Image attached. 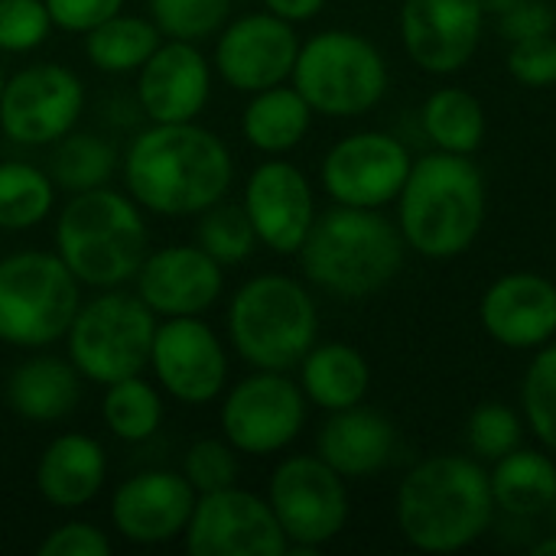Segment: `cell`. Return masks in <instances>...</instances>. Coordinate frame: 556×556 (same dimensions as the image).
Returning <instances> with one entry per match:
<instances>
[{
  "label": "cell",
  "instance_id": "1",
  "mask_svg": "<svg viewBox=\"0 0 556 556\" xmlns=\"http://www.w3.org/2000/svg\"><path fill=\"white\" fill-rule=\"evenodd\" d=\"M124 182L130 199L153 215H202L228 195L235 160L228 143L195 121L150 124L124 153Z\"/></svg>",
  "mask_w": 556,
  "mask_h": 556
},
{
  "label": "cell",
  "instance_id": "2",
  "mask_svg": "<svg viewBox=\"0 0 556 556\" xmlns=\"http://www.w3.org/2000/svg\"><path fill=\"white\" fill-rule=\"evenodd\" d=\"M394 515L410 547L424 554L466 551L489 531L495 515L489 472L469 456H430L397 485Z\"/></svg>",
  "mask_w": 556,
  "mask_h": 556
},
{
  "label": "cell",
  "instance_id": "3",
  "mask_svg": "<svg viewBox=\"0 0 556 556\" xmlns=\"http://www.w3.org/2000/svg\"><path fill=\"white\" fill-rule=\"evenodd\" d=\"M485 225V179L472 156L427 153L414 160L397 195V228L417 254L450 261L466 254Z\"/></svg>",
  "mask_w": 556,
  "mask_h": 556
},
{
  "label": "cell",
  "instance_id": "4",
  "mask_svg": "<svg viewBox=\"0 0 556 556\" xmlns=\"http://www.w3.org/2000/svg\"><path fill=\"white\" fill-rule=\"evenodd\" d=\"M407 241L381 208L332 205L316 215L303 248L300 267L313 287L339 300H365L384 290L404 267Z\"/></svg>",
  "mask_w": 556,
  "mask_h": 556
},
{
  "label": "cell",
  "instance_id": "5",
  "mask_svg": "<svg viewBox=\"0 0 556 556\" xmlns=\"http://www.w3.org/2000/svg\"><path fill=\"white\" fill-rule=\"evenodd\" d=\"M143 208L108 186L72 192L55 218V254L81 287L114 290L137 277L150 254Z\"/></svg>",
  "mask_w": 556,
  "mask_h": 556
},
{
  "label": "cell",
  "instance_id": "6",
  "mask_svg": "<svg viewBox=\"0 0 556 556\" xmlns=\"http://www.w3.org/2000/svg\"><path fill=\"white\" fill-rule=\"evenodd\" d=\"M319 313L309 290L287 274L244 280L228 306V339L257 371H290L316 345Z\"/></svg>",
  "mask_w": 556,
  "mask_h": 556
},
{
  "label": "cell",
  "instance_id": "7",
  "mask_svg": "<svg viewBox=\"0 0 556 556\" xmlns=\"http://www.w3.org/2000/svg\"><path fill=\"white\" fill-rule=\"evenodd\" d=\"M290 85L313 114L358 117L388 91V62L381 49L355 29H323L300 42Z\"/></svg>",
  "mask_w": 556,
  "mask_h": 556
},
{
  "label": "cell",
  "instance_id": "8",
  "mask_svg": "<svg viewBox=\"0 0 556 556\" xmlns=\"http://www.w3.org/2000/svg\"><path fill=\"white\" fill-rule=\"evenodd\" d=\"M81 306V283L52 251H16L0 261V342L46 349L65 339Z\"/></svg>",
  "mask_w": 556,
  "mask_h": 556
},
{
  "label": "cell",
  "instance_id": "9",
  "mask_svg": "<svg viewBox=\"0 0 556 556\" xmlns=\"http://www.w3.org/2000/svg\"><path fill=\"white\" fill-rule=\"evenodd\" d=\"M156 336V316L137 293L121 287L101 290L78 306L65 349L68 362L91 384H114L121 378L143 375L150 368V349Z\"/></svg>",
  "mask_w": 556,
  "mask_h": 556
},
{
  "label": "cell",
  "instance_id": "10",
  "mask_svg": "<svg viewBox=\"0 0 556 556\" xmlns=\"http://www.w3.org/2000/svg\"><path fill=\"white\" fill-rule=\"evenodd\" d=\"M267 502L287 534V554H316L349 525L345 479L319 456H287L270 476Z\"/></svg>",
  "mask_w": 556,
  "mask_h": 556
},
{
  "label": "cell",
  "instance_id": "11",
  "mask_svg": "<svg viewBox=\"0 0 556 556\" xmlns=\"http://www.w3.org/2000/svg\"><path fill=\"white\" fill-rule=\"evenodd\" d=\"M306 394L287 371H257L241 378L222 401V437L244 456L283 453L306 427Z\"/></svg>",
  "mask_w": 556,
  "mask_h": 556
},
{
  "label": "cell",
  "instance_id": "12",
  "mask_svg": "<svg viewBox=\"0 0 556 556\" xmlns=\"http://www.w3.org/2000/svg\"><path fill=\"white\" fill-rule=\"evenodd\" d=\"M85 111V81L59 62L13 72L0 98V130L20 147H52L75 130Z\"/></svg>",
  "mask_w": 556,
  "mask_h": 556
},
{
  "label": "cell",
  "instance_id": "13",
  "mask_svg": "<svg viewBox=\"0 0 556 556\" xmlns=\"http://www.w3.org/2000/svg\"><path fill=\"white\" fill-rule=\"evenodd\" d=\"M150 371L173 401L205 407L225 394L228 349L202 316H169L156 323Z\"/></svg>",
  "mask_w": 556,
  "mask_h": 556
},
{
  "label": "cell",
  "instance_id": "14",
  "mask_svg": "<svg viewBox=\"0 0 556 556\" xmlns=\"http://www.w3.org/2000/svg\"><path fill=\"white\" fill-rule=\"evenodd\" d=\"M182 538L192 556L287 554V534L270 502L238 485L199 495Z\"/></svg>",
  "mask_w": 556,
  "mask_h": 556
},
{
  "label": "cell",
  "instance_id": "15",
  "mask_svg": "<svg viewBox=\"0 0 556 556\" xmlns=\"http://www.w3.org/2000/svg\"><path fill=\"white\" fill-rule=\"evenodd\" d=\"M414 166L410 150L384 130H358L342 137L323 156V189L336 205L384 208L394 202Z\"/></svg>",
  "mask_w": 556,
  "mask_h": 556
},
{
  "label": "cell",
  "instance_id": "16",
  "mask_svg": "<svg viewBox=\"0 0 556 556\" xmlns=\"http://www.w3.org/2000/svg\"><path fill=\"white\" fill-rule=\"evenodd\" d=\"M300 52V36L290 20L261 10L244 13L218 29L215 39V72L222 81L241 94H254L283 85L293 75Z\"/></svg>",
  "mask_w": 556,
  "mask_h": 556
},
{
  "label": "cell",
  "instance_id": "17",
  "mask_svg": "<svg viewBox=\"0 0 556 556\" xmlns=\"http://www.w3.org/2000/svg\"><path fill=\"white\" fill-rule=\"evenodd\" d=\"M485 13L479 0H404L401 39L410 62L430 75H453L472 62Z\"/></svg>",
  "mask_w": 556,
  "mask_h": 556
},
{
  "label": "cell",
  "instance_id": "18",
  "mask_svg": "<svg viewBox=\"0 0 556 556\" xmlns=\"http://www.w3.org/2000/svg\"><path fill=\"white\" fill-rule=\"evenodd\" d=\"M195 498L199 495L182 472L147 469L114 489L111 525L127 544L160 547L186 534Z\"/></svg>",
  "mask_w": 556,
  "mask_h": 556
},
{
  "label": "cell",
  "instance_id": "19",
  "mask_svg": "<svg viewBox=\"0 0 556 556\" xmlns=\"http://www.w3.org/2000/svg\"><path fill=\"white\" fill-rule=\"evenodd\" d=\"M241 205L257 241L274 254H296L316 222V199L306 173L280 156H270L248 176Z\"/></svg>",
  "mask_w": 556,
  "mask_h": 556
},
{
  "label": "cell",
  "instance_id": "20",
  "mask_svg": "<svg viewBox=\"0 0 556 556\" xmlns=\"http://www.w3.org/2000/svg\"><path fill=\"white\" fill-rule=\"evenodd\" d=\"M137 296L156 319L202 316L225 290L222 264L199 244H166L143 257L137 277Z\"/></svg>",
  "mask_w": 556,
  "mask_h": 556
},
{
  "label": "cell",
  "instance_id": "21",
  "mask_svg": "<svg viewBox=\"0 0 556 556\" xmlns=\"http://www.w3.org/2000/svg\"><path fill=\"white\" fill-rule=\"evenodd\" d=\"M212 98V65L199 42L163 39L137 72V108L150 124L199 121Z\"/></svg>",
  "mask_w": 556,
  "mask_h": 556
},
{
  "label": "cell",
  "instance_id": "22",
  "mask_svg": "<svg viewBox=\"0 0 556 556\" xmlns=\"http://www.w3.org/2000/svg\"><path fill=\"white\" fill-rule=\"evenodd\" d=\"M479 319L505 349H541L556 339V283L534 270L505 274L485 290Z\"/></svg>",
  "mask_w": 556,
  "mask_h": 556
},
{
  "label": "cell",
  "instance_id": "23",
  "mask_svg": "<svg viewBox=\"0 0 556 556\" xmlns=\"http://www.w3.org/2000/svg\"><path fill=\"white\" fill-rule=\"evenodd\" d=\"M394 446H397L394 424L384 414L362 404L332 410V417L323 424L316 437V456L329 463L345 482L381 472L391 463Z\"/></svg>",
  "mask_w": 556,
  "mask_h": 556
},
{
  "label": "cell",
  "instance_id": "24",
  "mask_svg": "<svg viewBox=\"0 0 556 556\" xmlns=\"http://www.w3.org/2000/svg\"><path fill=\"white\" fill-rule=\"evenodd\" d=\"M108 479V453L88 433L55 437L36 463V492L59 511L91 505Z\"/></svg>",
  "mask_w": 556,
  "mask_h": 556
},
{
  "label": "cell",
  "instance_id": "25",
  "mask_svg": "<svg viewBox=\"0 0 556 556\" xmlns=\"http://www.w3.org/2000/svg\"><path fill=\"white\" fill-rule=\"evenodd\" d=\"M81 381L85 378L68 358L33 355L10 371L3 384V401L20 420L59 424L78 407Z\"/></svg>",
  "mask_w": 556,
  "mask_h": 556
},
{
  "label": "cell",
  "instance_id": "26",
  "mask_svg": "<svg viewBox=\"0 0 556 556\" xmlns=\"http://www.w3.org/2000/svg\"><path fill=\"white\" fill-rule=\"evenodd\" d=\"M296 368L306 401L329 414L362 404L371 388V368L365 355L345 342L313 345Z\"/></svg>",
  "mask_w": 556,
  "mask_h": 556
},
{
  "label": "cell",
  "instance_id": "27",
  "mask_svg": "<svg viewBox=\"0 0 556 556\" xmlns=\"http://www.w3.org/2000/svg\"><path fill=\"white\" fill-rule=\"evenodd\" d=\"M309 124H313V108L287 81L254 91L241 114L244 140L267 156H283L296 150L309 134Z\"/></svg>",
  "mask_w": 556,
  "mask_h": 556
},
{
  "label": "cell",
  "instance_id": "28",
  "mask_svg": "<svg viewBox=\"0 0 556 556\" xmlns=\"http://www.w3.org/2000/svg\"><path fill=\"white\" fill-rule=\"evenodd\" d=\"M492 502L511 518L547 515L556 498V463L541 450H511L489 472Z\"/></svg>",
  "mask_w": 556,
  "mask_h": 556
},
{
  "label": "cell",
  "instance_id": "29",
  "mask_svg": "<svg viewBox=\"0 0 556 556\" xmlns=\"http://www.w3.org/2000/svg\"><path fill=\"white\" fill-rule=\"evenodd\" d=\"M160 42L163 33L150 16L121 10L85 33V55L104 75H130L140 72V65L156 52Z\"/></svg>",
  "mask_w": 556,
  "mask_h": 556
},
{
  "label": "cell",
  "instance_id": "30",
  "mask_svg": "<svg viewBox=\"0 0 556 556\" xmlns=\"http://www.w3.org/2000/svg\"><path fill=\"white\" fill-rule=\"evenodd\" d=\"M427 137L443 153L472 156L485 140V108L466 88H437L420 111Z\"/></svg>",
  "mask_w": 556,
  "mask_h": 556
},
{
  "label": "cell",
  "instance_id": "31",
  "mask_svg": "<svg viewBox=\"0 0 556 556\" xmlns=\"http://www.w3.org/2000/svg\"><path fill=\"white\" fill-rule=\"evenodd\" d=\"M117 166V147L94 130H68L62 140L52 143L49 156V176L55 189L65 192H88L108 186Z\"/></svg>",
  "mask_w": 556,
  "mask_h": 556
},
{
  "label": "cell",
  "instance_id": "32",
  "mask_svg": "<svg viewBox=\"0 0 556 556\" xmlns=\"http://www.w3.org/2000/svg\"><path fill=\"white\" fill-rule=\"evenodd\" d=\"M101 417L111 437H117L121 443H147L163 424V391L143 375L104 384Z\"/></svg>",
  "mask_w": 556,
  "mask_h": 556
},
{
  "label": "cell",
  "instance_id": "33",
  "mask_svg": "<svg viewBox=\"0 0 556 556\" xmlns=\"http://www.w3.org/2000/svg\"><path fill=\"white\" fill-rule=\"evenodd\" d=\"M55 182L49 169L33 166L26 160L0 163V228L3 231H29L52 215Z\"/></svg>",
  "mask_w": 556,
  "mask_h": 556
},
{
  "label": "cell",
  "instance_id": "34",
  "mask_svg": "<svg viewBox=\"0 0 556 556\" xmlns=\"http://www.w3.org/2000/svg\"><path fill=\"white\" fill-rule=\"evenodd\" d=\"M195 244L202 251H208L222 267H231V264L248 261L261 241H257V231H254L244 205H231L222 199L199 215Z\"/></svg>",
  "mask_w": 556,
  "mask_h": 556
},
{
  "label": "cell",
  "instance_id": "35",
  "mask_svg": "<svg viewBox=\"0 0 556 556\" xmlns=\"http://www.w3.org/2000/svg\"><path fill=\"white\" fill-rule=\"evenodd\" d=\"M231 3L235 0H147V10L163 39L202 42L228 23Z\"/></svg>",
  "mask_w": 556,
  "mask_h": 556
},
{
  "label": "cell",
  "instance_id": "36",
  "mask_svg": "<svg viewBox=\"0 0 556 556\" xmlns=\"http://www.w3.org/2000/svg\"><path fill=\"white\" fill-rule=\"evenodd\" d=\"M521 407L538 443L556 453V342L541 345L528 365L521 381Z\"/></svg>",
  "mask_w": 556,
  "mask_h": 556
},
{
  "label": "cell",
  "instance_id": "37",
  "mask_svg": "<svg viewBox=\"0 0 556 556\" xmlns=\"http://www.w3.org/2000/svg\"><path fill=\"white\" fill-rule=\"evenodd\" d=\"M521 437H525V420L505 404H482L469 414L466 443L476 459L495 463L505 453L518 450Z\"/></svg>",
  "mask_w": 556,
  "mask_h": 556
},
{
  "label": "cell",
  "instance_id": "38",
  "mask_svg": "<svg viewBox=\"0 0 556 556\" xmlns=\"http://www.w3.org/2000/svg\"><path fill=\"white\" fill-rule=\"evenodd\" d=\"M179 472L195 489V495H208V492L238 485V450L225 437L222 440H195L186 450Z\"/></svg>",
  "mask_w": 556,
  "mask_h": 556
},
{
  "label": "cell",
  "instance_id": "39",
  "mask_svg": "<svg viewBox=\"0 0 556 556\" xmlns=\"http://www.w3.org/2000/svg\"><path fill=\"white\" fill-rule=\"evenodd\" d=\"M52 33L46 0H0V52L23 55L39 49Z\"/></svg>",
  "mask_w": 556,
  "mask_h": 556
},
{
  "label": "cell",
  "instance_id": "40",
  "mask_svg": "<svg viewBox=\"0 0 556 556\" xmlns=\"http://www.w3.org/2000/svg\"><path fill=\"white\" fill-rule=\"evenodd\" d=\"M508 72L515 81L528 88H547L556 81V36H538L525 42H511Z\"/></svg>",
  "mask_w": 556,
  "mask_h": 556
},
{
  "label": "cell",
  "instance_id": "41",
  "mask_svg": "<svg viewBox=\"0 0 556 556\" xmlns=\"http://www.w3.org/2000/svg\"><path fill=\"white\" fill-rule=\"evenodd\" d=\"M111 538L88 521H65L52 528L36 547L39 556H111Z\"/></svg>",
  "mask_w": 556,
  "mask_h": 556
},
{
  "label": "cell",
  "instance_id": "42",
  "mask_svg": "<svg viewBox=\"0 0 556 556\" xmlns=\"http://www.w3.org/2000/svg\"><path fill=\"white\" fill-rule=\"evenodd\" d=\"M556 10L547 0H518L511 10L498 16V33L508 42H525L538 36H554Z\"/></svg>",
  "mask_w": 556,
  "mask_h": 556
},
{
  "label": "cell",
  "instance_id": "43",
  "mask_svg": "<svg viewBox=\"0 0 556 556\" xmlns=\"http://www.w3.org/2000/svg\"><path fill=\"white\" fill-rule=\"evenodd\" d=\"M124 3L127 0H46V10L52 16V26H59L65 33L85 36L98 23H104L114 13H121Z\"/></svg>",
  "mask_w": 556,
  "mask_h": 556
},
{
  "label": "cell",
  "instance_id": "44",
  "mask_svg": "<svg viewBox=\"0 0 556 556\" xmlns=\"http://www.w3.org/2000/svg\"><path fill=\"white\" fill-rule=\"evenodd\" d=\"M326 3H329V0H264V7H267L270 13L290 20L293 26L313 20V16H319Z\"/></svg>",
  "mask_w": 556,
  "mask_h": 556
},
{
  "label": "cell",
  "instance_id": "45",
  "mask_svg": "<svg viewBox=\"0 0 556 556\" xmlns=\"http://www.w3.org/2000/svg\"><path fill=\"white\" fill-rule=\"evenodd\" d=\"M518 0H479V7H482V13L485 16H502L505 10H511Z\"/></svg>",
  "mask_w": 556,
  "mask_h": 556
},
{
  "label": "cell",
  "instance_id": "46",
  "mask_svg": "<svg viewBox=\"0 0 556 556\" xmlns=\"http://www.w3.org/2000/svg\"><path fill=\"white\" fill-rule=\"evenodd\" d=\"M534 556H556V534L544 538L541 544H534Z\"/></svg>",
  "mask_w": 556,
  "mask_h": 556
},
{
  "label": "cell",
  "instance_id": "47",
  "mask_svg": "<svg viewBox=\"0 0 556 556\" xmlns=\"http://www.w3.org/2000/svg\"><path fill=\"white\" fill-rule=\"evenodd\" d=\"M3 85H7V75H3V65H0V98H3Z\"/></svg>",
  "mask_w": 556,
  "mask_h": 556
},
{
  "label": "cell",
  "instance_id": "48",
  "mask_svg": "<svg viewBox=\"0 0 556 556\" xmlns=\"http://www.w3.org/2000/svg\"><path fill=\"white\" fill-rule=\"evenodd\" d=\"M551 515H554V521H556V498H554V505H551Z\"/></svg>",
  "mask_w": 556,
  "mask_h": 556
}]
</instances>
